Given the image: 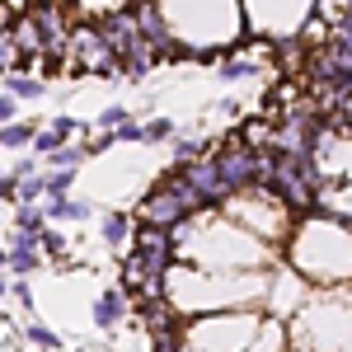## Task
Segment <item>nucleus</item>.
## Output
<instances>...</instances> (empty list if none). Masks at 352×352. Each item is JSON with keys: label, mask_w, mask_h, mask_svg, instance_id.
<instances>
[{"label": "nucleus", "mask_w": 352, "mask_h": 352, "mask_svg": "<svg viewBox=\"0 0 352 352\" xmlns=\"http://www.w3.org/2000/svg\"><path fill=\"white\" fill-rule=\"evenodd\" d=\"M104 240H109L113 249H122V244L132 240V217H127V212H109V217H104Z\"/></svg>", "instance_id": "obj_17"}, {"label": "nucleus", "mask_w": 352, "mask_h": 352, "mask_svg": "<svg viewBox=\"0 0 352 352\" xmlns=\"http://www.w3.org/2000/svg\"><path fill=\"white\" fill-rule=\"evenodd\" d=\"M0 272H5V249H0Z\"/></svg>", "instance_id": "obj_35"}, {"label": "nucleus", "mask_w": 352, "mask_h": 352, "mask_svg": "<svg viewBox=\"0 0 352 352\" xmlns=\"http://www.w3.org/2000/svg\"><path fill=\"white\" fill-rule=\"evenodd\" d=\"M202 212H207V197L192 188L184 174H174V169H169V179H160L155 188L136 202V221L141 226H164V230H174L179 221L202 217Z\"/></svg>", "instance_id": "obj_3"}, {"label": "nucleus", "mask_w": 352, "mask_h": 352, "mask_svg": "<svg viewBox=\"0 0 352 352\" xmlns=\"http://www.w3.org/2000/svg\"><path fill=\"white\" fill-rule=\"evenodd\" d=\"M14 184H19L14 174H0V202H14Z\"/></svg>", "instance_id": "obj_32"}, {"label": "nucleus", "mask_w": 352, "mask_h": 352, "mask_svg": "<svg viewBox=\"0 0 352 352\" xmlns=\"http://www.w3.org/2000/svg\"><path fill=\"white\" fill-rule=\"evenodd\" d=\"M174 43L197 61H221L235 52L244 28L240 0H155Z\"/></svg>", "instance_id": "obj_1"}, {"label": "nucleus", "mask_w": 352, "mask_h": 352, "mask_svg": "<svg viewBox=\"0 0 352 352\" xmlns=\"http://www.w3.org/2000/svg\"><path fill=\"white\" fill-rule=\"evenodd\" d=\"M343 113H348V122H352V99H348V109H343Z\"/></svg>", "instance_id": "obj_34"}, {"label": "nucleus", "mask_w": 352, "mask_h": 352, "mask_svg": "<svg viewBox=\"0 0 352 352\" xmlns=\"http://www.w3.org/2000/svg\"><path fill=\"white\" fill-rule=\"evenodd\" d=\"M43 160L52 164V169H80V160H89V155H85V146H71L66 141V146H56L52 155H43Z\"/></svg>", "instance_id": "obj_20"}, {"label": "nucleus", "mask_w": 352, "mask_h": 352, "mask_svg": "<svg viewBox=\"0 0 352 352\" xmlns=\"http://www.w3.org/2000/svg\"><path fill=\"white\" fill-rule=\"evenodd\" d=\"M197 155H207L202 141H192V136H179V141H174V164H188V160H197Z\"/></svg>", "instance_id": "obj_26"}, {"label": "nucleus", "mask_w": 352, "mask_h": 352, "mask_svg": "<svg viewBox=\"0 0 352 352\" xmlns=\"http://www.w3.org/2000/svg\"><path fill=\"white\" fill-rule=\"evenodd\" d=\"M217 76H221V80H244V76H254V61H244V56H226Z\"/></svg>", "instance_id": "obj_25"}, {"label": "nucleus", "mask_w": 352, "mask_h": 352, "mask_svg": "<svg viewBox=\"0 0 352 352\" xmlns=\"http://www.w3.org/2000/svg\"><path fill=\"white\" fill-rule=\"evenodd\" d=\"M292 268L315 282H348L352 277V226H338L329 217H310L292 230Z\"/></svg>", "instance_id": "obj_2"}, {"label": "nucleus", "mask_w": 352, "mask_h": 352, "mask_svg": "<svg viewBox=\"0 0 352 352\" xmlns=\"http://www.w3.org/2000/svg\"><path fill=\"white\" fill-rule=\"evenodd\" d=\"M43 197V174H19V184H14V202L28 207V202H38Z\"/></svg>", "instance_id": "obj_21"}, {"label": "nucleus", "mask_w": 352, "mask_h": 352, "mask_svg": "<svg viewBox=\"0 0 352 352\" xmlns=\"http://www.w3.org/2000/svg\"><path fill=\"white\" fill-rule=\"evenodd\" d=\"M14 230H10V244H38V235H43V226H47V217H43V207L38 202H28V207H19L14 212V221H10Z\"/></svg>", "instance_id": "obj_12"}, {"label": "nucleus", "mask_w": 352, "mask_h": 352, "mask_svg": "<svg viewBox=\"0 0 352 352\" xmlns=\"http://www.w3.org/2000/svg\"><path fill=\"white\" fill-rule=\"evenodd\" d=\"M169 132H174L169 118H151V122L141 127V141H146V146H160V141H169Z\"/></svg>", "instance_id": "obj_24"}, {"label": "nucleus", "mask_w": 352, "mask_h": 352, "mask_svg": "<svg viewBox=\"0 0 352 352\" xmlns=\"http://www.w3.org/2000/svg\"><path fill=\"white\" fill-rule=\"evenodd\" d=\"M71 184H76V169H52V174H43V197L61 202V197H71Z\"/></svg>", "instance_id": "obj_16"}, {"label": "nucleus", "mask_w": 352, "mask_h": 352, "mask_svg": "<svg viewBox=\"0 0 352 352\" xmlns=\"http://www.w3.org/2000/svg\"><path fill=\"white\" fill-rule=\"evenodd\" d=\"M127 118H132V113L122 109V104H109V109L99 113V127H104V132H113V127H122Z\"/></svg>", "instance_id": "obj_27"}, {"label": "nucleus", "mask_w": 352, "mask_h": 352, "mask_svg": "<svg viewBox=\"0 0 352 352\" xmlns=\"http://www.w3.org/2000/svg\"><path fill=\"white\" fill-rule=\"evenodd\" d=\"M66 66H76L80 76H99V80H118V76H122V66H118V56H113V47L104 43V33H99V24H94V19L71 24Z\"/></svg>", "instance_id": "obj_5"}, {"label": "nucleus", "mask_w": 352, "mask_h": 352, "mask_svg": "<svg viewBox=\"0 0 352 352\" xmlns=\"http://www.w3.org/2000/svg\"><path fill=\"white\" fill-rule=\"evenodd\" d=\"M320 188H324V174H320L315 160H305V155H277V169H272V197H277L287 212H315Z\"/></svg>", "instance_id": "obj_4"}, {"label": "nucleus", "mask_w": 352, "mask_h": 352, "mask_svg": "<svg viewBox=\"0 0 352 352\" xmlns=\"http://www.w3.org/2000/svg\"><path fill=\"white\" fill-rule=\"evenodd\" d=\"M174 174H184L192 188L207 197V207H226V184H221V174H217V160L212 155H197V160H188V164H174Z\"/></svg>", "instance_id": "obj_9"}, {"label": "nucleus", "mask_w": 352, "mask_h": 352, "mask_svg": "<svg viewBox=\"0 0 352 352\" xmlns=\"http://www.w3.org/2000/svg\"><path fill=\"white\" fill-rule=\"evenodd\" d=\"M113 146H118V136H113V132H99L94 141H85V155H104V151H113Z\"/></svg>", "instance_id": "obj_29"}, {"label": "nucleus", "mask_w": 352, "mask_h": 352, "mask_svg": "<svg viewBox=\"0 0 352 352\" xmlns=\"http://www.w3.org/2000/svg\"><path fill=\"white\" fill-rule=\"evenodd\" d=\"M315 212L329 217V221H338V226H352V179H324Z\"/></svg>", "instance_id": "obj_10"}, {"label": "nucleus", "mask_w": 352, "mask_h": 352, "mask_svg": "<svg viewBox=\"0 0 352 352\" xmlns=\"http://www.w3.org/2000/svg\"><path fill=\"white\" fill-rule=\"evenodd\" d=\"M310 14H315V0H244V24L272 38H296L310 24Z\"/></svg>", "instance_id": "obj_6"}, {"label": "nucleus", "mask_w": 352, "mask_h": 352, "mask_svg": "<svg viewBox=\"0 0 352 352\" xmlns=\"http://www.w3.org/2000/svg\"><path fill=\"white\" fill-rule=\"evenodd\" d=\"M113 136H118V141H141V127H136V118H127L122 127H113Z\"/></svg>", "instance_id": "obj_31"}, {"label": "nucleus", "mask_w": 352, "mask_h": 352, "mask_svg": "<svg viewBox=\"0 0 352 352\" xmlns=\"http://www.w3.org/2000/svg\"><path fill=\"white\" fill-rule=\"evenodd\" d=\"M10 296H14V305L33 310V287H28V277H14V282H10Z\"/></svg>", "instance_id": "obj_28"}, {"label": "nucleus", "mask_w": 352, "mask_h": 352, "mask_svg": "<svg viewBox=\"0 0 352 352\" xmlns=\"http://www.w3.org/2000/svg\"><path fill=\"white\" fill-rule=\"evenodd\" d=\"M127 310H132V300H127L122 287L99 292V300H94V324H99V329H118L122 320H127Z\"/></svg>", "instance_id": "obj_11"}, {"label": "nucleus", "mask_w": 352, "mask_h": 352, "mask_svg": "<svg viewBox=\"0 0 352 352\" xmlns=\"http://www.w3.org/2000/svg\"><path fill=\"white\" fill-rule=\"evenodd\" d=\"M212 160H217V174H221V184H226V192H230V197L254 188V160H258V151H249V146L240 141V132L230 136V141L221 146Z\"/></svg>", "instance_id": "obj_7"}, {"label": "nucleus", "mask_w": 352, "mask_h": 352, "mask_svg": "<svg viewBox=\"0 0 352 352\" xmlns=\"http://www.w3.org/2000/svg\"><path fill=\"white\" fill-rule=\"evenodd\" d=\"M38 249H43V258H66V235H61V230H52V226H43Z\"/></svg>", "instance_id": "obj_23"}, {"label": "nucleus", "mask_w": 352, "mask_h": 352, "mask_svg": "<svg viewBox=\"0 0 352 352\" xmlns=\"http://www.w3.org/2000/svg\"><path fill=\"white\" fill-rule=\"evenodd\" d=\"M10 296V277H5V272H0V300Z\"/></svg>", "instance_id": "obj_33"}, {"label": "nucleus", "mask_w": 352, "mask_h": 352, "mask_svg": "<svg viewBox=\"0 0 352 352\" xmlns=\"http://www.w3.org/2000/svg\"><path fill=\"white\" fill-rule=\"evenodd\" d=\"M5 71H24V56H19V47H14L10 28L0 33V76H5Z\"/></svg>", "instance_id": "obj_22"}, {"label": "nucleus", "mask_w": 352, "mask_h": 352, "mask_svg": "<svg viewBox=\"0 0 352 352\" xmlns=\"http://www.w3.org/2000/svg\"><path fill=\"white\" fill-rule=\"evenodd\" d=\"M43 263H47V258H43L38 244H10V249H5V272H14V277H33Z\"/></svg>", "instance_id": "obj_13"}, {"label": "nucleus", "mask_w": 352, "mask_h": 352, "mask_svg": "<svg viewBox=\"0 0 352 352\" xmlns=\"http://www.w3.org/2000/svg\"><path fill=\"white\" fill-rule=\"evenodd\" d=\"M43 217L47 221H89V202H80V197H61V202H47V207H43Z\"/></svg>", "instance_id": "obj_15"}, {"label": "nucleus", "mask_w": 352, "mask_h": 352, "mask_svg": "<svg viewBox=\"0 0 352 352\" xmlns=\"http://www.w3.org/2000/svg\"><path fill=\"white\" fill-rule=\"evenodd\" d=\"M19 338H24V343H33V348H47V352L61 348V338H56L47 324H38V320H28V324L19 329Z\"/></svg>", "instance_id": "obj_19"}, {"label": "nucleus", "mask_w": 352, "mask_h": 352, "mask_svg": "<svg viewBox=\"0 0 352 352\" xmlns=\"http://www.w3.org/2000/svg\"><path fill=\"white\" fill-rule=\"evenodd\" d=\"M127 244H132V254H136V258H141L151 272H164V277H169V272H174V263H179L174 235H169L164 226H136Z\"/></svg>", "instance_id": "obj_8"}, {"label": "nucleus", "mask_w": 352, "mask_h": 352, "mask_svg": "<svg viewBox=\"0 0 352 352\" xmlns=\"http://www.w3.org/2000/svg\"><path fill=\"white\" fill-rule=\"evenodd\" d=\"M28 141H33V127L28 122H19V118L14 122H0V146L5 151H24Z\"/></svg>", "instance_id": "obj_18"}, {"label": "nucleus", "mask_w": 352, "mask_h": 352, "mask_svg": "<svg viewBox=\"0 0 352 352\" xmlns=\"http://www.w3.org/2000/svg\"><path fill=\"white\" fill-rule=\"evenodd\" d=\"M5 94H14L19 104H33V99L47 94V80L33 76V71H5Z\"/></svg>", "instance_id": "obj_14"}, {"label": "nucleus", "mask_w": 352, "mask_h": 352, "mask_svg": "<svg viewBox=\"0 0 352 352\" xmlns=\"http://www.w3.org/2000/svg\"><path fill=\"white\" fill-rule=\"evenodd\" d=\"M14 118H19V99L0 89V122H14Z\"/></svg>", "instance_id": "obj_30"}]
</instances>
